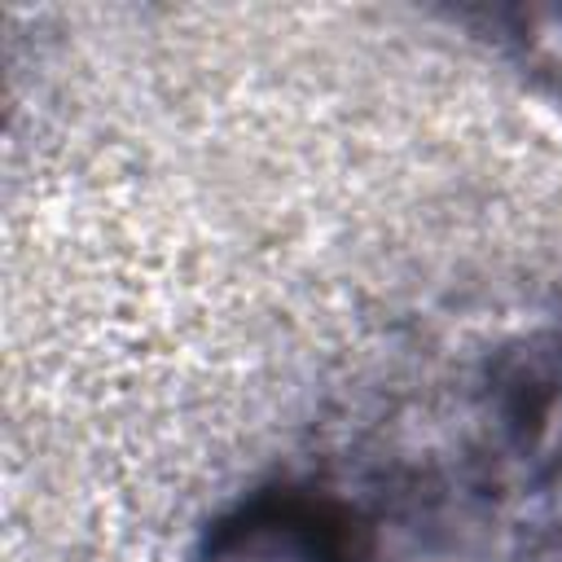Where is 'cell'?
Returning <instances> with one entry per match:
<instances>
[{"label":"cell","instance_id":"obj_1","mask_svg":"<svg viewBox=\"0 0 562 562\" xmlns=\"http://www.w3.org/2000/svg\"><path fill=\"white\" fill-rule=\"evenodd\" d=\"M193 562H351L347 531L303 496H255L224 514Z\"/></svg>","mask_w":562,"mask_h":562},{"label":"cell","instance_id":"obj_2","mask_svg":"<svg viewBox=\"0 0 562 562\" xmlns=\"http://www.w3.org/2000/svg\"><path fill=\"white\" fill-rule=\"evenodd\" d=\"M514 439L527 465L531 492L562 522V325L527 351L514 373Z\"/></svg>","mask_w":562,"mask_h":562},{"label":"cell","instance_id":"obj_3","mask_svg":"<svg viewBox=\"0 0 562 562\" xmlns=\"http://www.w3.org/2000/svg\"><path fill=\"white\" fill-rule=\"evenodd\" d=\"M514 40L522 48V61L536 66V75L562 83V9H527L514 22Z\"/></svg>","mask_w":562,"mask_h":562}]
</instances>
